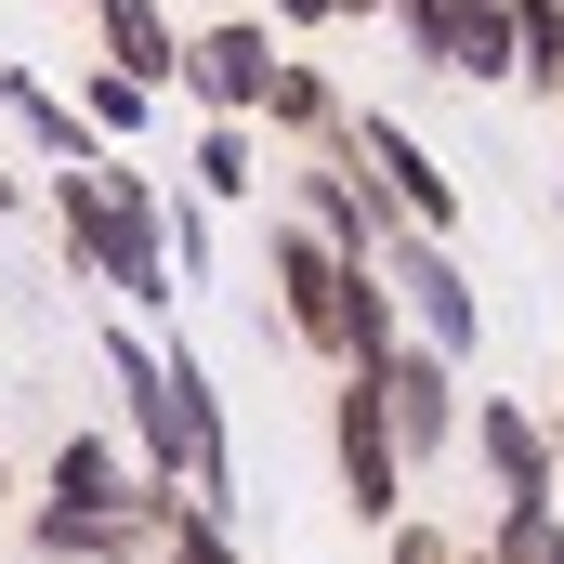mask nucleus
I'll return each instance as SVG.
<instances>
[{"label":"nucleus","instance_id":"1","mask_svg":"<svg viewBox=\"0 0 564 564\" xmlns=\"http://www.w3.org/2000/svg\"><path fill=\"white\" fill-rule=\"evenodd\" d=\"M106 381H119V408H132V446H144V486H171L184 512H224V486H237V459H224V394H210V368L171 341H144V328H106Z\"/></svg>","mask_w":564,"mask_h":564},{"label":"nucleus","instance_id":"2","mask_svg":"<svg viewBox=\"0 0 564 564\" xmlns=\"http://www.w3.org/2000/svg\"><path fill=\"white\" fill-rule=\"evenodd\" d=\"M53 237L93 289H119L132 315H171V250H158V184L93 158V171H53Z\"/></svg>","mask_w":564,"mask_h":564},{"label":"nucleus","instance_id":"3","mask_svg":"<svg viewBox=\"0 0 564 564\" xmlns=\"http://www.w3.org/2000/svg\"><path fill=\"white\" fill-rule=\"evenodd\" d=\"M368 276H381V302H394V328H408V341H433L446 368H473L486 315H473V276H459V250H446V237L381 224V237H368Z\"/></svg>","mask_w":564,"mask_h":564},{"label":"nucleus","instance_id":"4","mask_svg":"<svg viewBox=\"0 0 564 564\" xmlns=\"http://www.w3.org/2000/svg\"><path fill=\"white\" fill-rule=\"evenodd\" d=\"M315 158L368 171V184H381V210H394V224H421V237H446V224H459V184H446V158H433L408 119H381V106H341V132L315 144Z\"/></svg>","mask_w":564,"mask_h":564},{"label":"nucleus","instance_id":"5","mask_svg":"<svg viewBox=\"0 0 564 564\" xmlns=\"http://www.w3.org/2000/svg\"><path fill=\"white\" fill-rule=\"evenodd\" d=\"M263 289H276V328L302 341V355H355V289H368V263H341L328 237H302V224H276L263 237Z\"/></svg>","mask_w":564,"mask_h":564},{"label":"nucleus","instance_id":"6","mask_svg":"<svg viewBox=\"0 0 564 564\" xmlns=\"http://www.w3.org/2000/svg\"><path fill=\"white\" fill-rule=\"evenodd\" d=\"M355 381L381 394V433H394V459H408V473H433V459L459 446V368H446L433 341H408V328H394Z\"/></svg>","mask_w":564,"mask_h":564},{"label":"nucleus","instance_id":"7","mask_svg":"<svg viewBox=\"0 0 564 564\" xmlns=\"http://www.w3.org/2000/svg\"><path fill=\"white\" fill-rule=\"evenodd\" d=\"M459 446L486 459V499H499V512H539V499H564L539 408H499V394H473V408H459Z\"/></svg>","mask_w":564,"mask_h":564},{"label":"nucleus","instance_id":"8","mask_svg":"<svg viewBox=\"0 0 564 564\" xmlns=\"http://www.w3.org/2000/svg\"><path fill=\"white\" fill-rule=\"evenodd\" d=\"M328 446H341V499L368 512V525H408V459H394V433H381V394L341 368V408H328Z\"/></svg>","mask_w":564,"mask_h":564},{"label":"nucleus","instance_id":"9","mask_svg":"<svg viewBox=\"0 0 564 564\" xmlns=\"http://www.w3.org/2000/svg\"><path fill=\"white\" fill-rule=\"evenodd\" d=\"M210 119H250L263 106V79H276V26H250V13H224V26H197L184 40V66H171Z\"/></svg>","mask_w":564,"mask_h":564},{"label":"nucleus","instance_id":"10","mask_svg":"<svg viewBox=\"0 0 564 564\" xmlns=\"http://www.w3.org/2000/svg\"><path fill=\"white\" fill-rule=\"evenodd\" d=\"M289 224H302V237H328L341 263H368V237H381L394 210H381V184H368V171H341V158H302V171H289Z\"/></svg>","mask_w":564,"mask_h":564},{"label":"nucleus","instance_id":"11","mask_svg":"<svg viewBox=\"0 0 564 564\" xmlns=\"http://www.w3.org/2000/svg\"><path fill=\"white\" fill-rule=\"evenodd\" d=\"M40 512H132V525H144V473L106 446V433H66V446H53V499H40Z\"/></svg>","mask_w":564,"mask_h":564},{"label":"nucleus","instance_id":"12","mask_svg":"<svg viewBox=\"0 0 564 564\" xmlns=\"http://www.w3.org/2000/svg\"><path fill=\"white\" fill-rule=\"evenodd\" d=\"M0 119L40 144L53 171H93V158H106V144H93V119H79V106H66L53 79H26V66H0Z\"/></svg>","mask_w":564,"mask_h":564},{"label":"nucleus","instance_id":"13","mask_svg":"<svg viewBox=\"0 0 564 564\" xmlns=\"http://www.w3.org/2000/svg\"><path fill=\"white\" fill-rule=\"evenodd\" d=\"M93 26H106V66H119V79L171 93V66H184V26H171L158 0H93Z\"/></svg>","mask_w":564,"mask_h":564},{"label":"nucleus","instance_id":"14","mask_svg":"<svg viewBox=\"0 0 564 564\" xmlns=\"http://www.w3.org/2000/svg\"><path fill=\"white\" fill-rule=\"evenodd\" d=\"M263 132H289V144H328L341 132V79L328 66H302V53H276V79H263V106H250Z\"/></svg>","mask_w":564,"mask_h":564},{"label":"nucleus","instance_id":"15","mask_svg":"<svg viewBox=\"0 0 564 564\" xmlns=\"http://www.w3.org/2000/svg\"><path fill=\"white\" fill-rule=\"evenodd\" d=\"M26 552L40 564H144L132 512H26Z\"/></svg>","mask_w":564,"mask_h":564},{"label":"nucleus","instance_id":"16","mask_svg":"<svg viewBox=\"0 0 564 564\" xmlns=\"http://www.w3.org/2000/svg\"><path fill=\"white\" fill-rule=\"evenodd\" d=\"M433 66L446 79H512V0H459L446 40H433Z\"/></svg>","mask_w":564,"mask_h":564},{"label":"nucleus","instance_id":"17","mask_svg":"<svg viewBox=\"0 0 564 564\" xmlns=\"http://www.w3.org/2000/svg\"><path fill=\"white\" fill-rule=\"evenodd\" d=\"M512 93H564V0H512Z\"/></svg>","mask_w":564,"mask_h":564},{"label":"nucleus","instance_id":"18","mask_svg":"<svg viewBox=\"0 0 564 564\" xmlns=\"http://www.w3.org/2000/svg\"><path fill=\"white\" fill-rule=\"evenodd\" d=\"M66 106H79V119H93V144H132L144 119H158V93H144V79H119V66H93V79H79V93H66Z\"/></svg>","mask_w":564,"mask_h":564},{"label":"nucleus","instance_id":"19","mask_svg":"<svg viewBox=\"0 0 564 564\" xmlns=\"http://www.w3.org/2000/svg\"><path fill=\"white\" fill-rule=\"evenodd\" d=\"M263 184V158H250V119H210L197 132V197H250Z\"/></svg>","mask_w":564,"mask_h":564},{"label":"nucleus","instance_id":"20","mask_svg":"<svg viewBox=\"0 0 564 564\" xmlns=\"http://www.w3.org/2000/svg\"><path fill=\"white\" fill-rule=\"evenodd\" d=\"M144 564H250V552H237V525H224V512H171V525L144 539Z\"/></svg>","mask_w":564,"mask_h":564},{"label":"nucleus","instance_id":"21","mask_svg":"<svg viewBox=\"0 0 564 564\" xmlns=\"http://www.w3.org/2000/svg\"><path fill=\"white\" fill-rule=\"evenodd\" d=\"M381 564H459V539H446V525H394V539H381Z\"/></svg>","mask_w":564,"mask_h":564},{"label":"nucleus","instance_id":"22","mask_svg":"<svg viewBox=\"0 0 564 564\" xmlns=\"http://www.w3.org/2000/svg\"><path fill=\"white\" fill-rule=\"evenodd\" d=\"M276 26H328V0H276Z\"/></svg>","mask_w":564,"mask_h":564},{"label":"nucleus","instance_id":"23","mask_svg":"<svg viewBox=\"0 0 564 564\" xmlns=\"http://www.w3.org/2000/svg\"><path fill=\"white\" fill-rule=\"evenodd\" d=\"M539 433H552V473H564V394H552V421H539Z\"/></svg>","mask_w":564,"mask_h":564},{"label":"nucleus","instance_id":"24","mask_svg":"<svg viewBox=\"0 0 564 564\" xmlns=\"http://www.w3.org/2000/svg\"><path fill=\"white\" fill-rule=\"evenodd\" d=\"M0 210H26V184H13V171H0Z\"/></svg>","mask_w":564,"mask_h":564}]
</instances>
